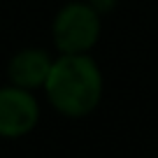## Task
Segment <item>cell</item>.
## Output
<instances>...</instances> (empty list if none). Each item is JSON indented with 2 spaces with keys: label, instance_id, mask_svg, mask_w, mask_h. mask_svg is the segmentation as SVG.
Listing matches in <instances>:
<instances>
[{
  "label": "cell",
  "instance_id": "6da1fadb",
  "mask_svg": "<svg viewBox=\"0 0 158 158\" xmlns=\"http://www.w3.org/2000/svg\"><path fill=\"white\" fill-rule=\"evenodd\" d=\"M44 91L54 109L65 116H86L102 98V74L91 56L63 54L51 63Z\"/></svg>",
  "mask_w": 158,
  "mask_h": 158
},
{
  "label": "cell",
  "instance_id": "7a4b0ae2",
  "mask_svg": "<svg viewBox=\"0 0 158 158\" xmlns=\"http://www.w3.org/2000/svg\"><path fill=\"white\" fill-rule=\"evenodd\" d=\"M51 33L60 54H86L100 37V14L89 2H70L56 14Z\"/></svg>",
  "mask_w": 158,
  "mask_h": 158
},
{
  "label": "cell",
  "instance_id": "3957f363",
  "mask_svg": "<svg viewBox=\"0 0 158 158\" xmlns=\"http://www.w3.org/2000/svg\"><path fill=\"white\" fill-rule=\"evenodd\" d=\"M37 118V100L28 89H19L14 84L0 89V137H21L30 133Z\"/></svg>",
  "mask_w": 158,
  "mask_h": 158
},
{
  "label": "cell",
  "instance_id": "277c9868",
  "mask_svg": "<svg viewBox=\"0 0 158 158\" xmlns=\"http://www.w3.org/2000/svg\"><path fill=\"white\" fill-rule=\"evenodd\" d=\"M54 60L49 58V54H44L42 49H23L10 60L7 65V77L14 86L19 89H40L44 86L49 70Z\"/></svg>",
  "mask_w": 158,
  "mask_h": 158
},
{
  "label": "cell",
  "instance_id": "5b68a950",
  "mask_svg": "<svg viewBox=\"0 0 158 158\" xmlns=\"http://www.w3.org/2000/svg\"><path fill=\"white\" fill-rule=\"evenodd\" d=\"M89 5L93 7L98 14H105V12H109L114 5H116V0H89Z\"/></svg>",
  "mask_w": 158,
  "mask_h": 158
}]
</instances>
